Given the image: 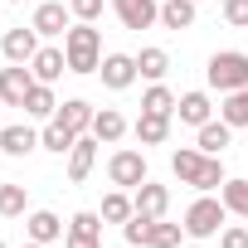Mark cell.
<instances>
[{
	"label": "cell",
	"instance_id": "6da1fadb",
	"mask_svg": "<svg viewBox=\"0 0 248 248\" xmlns=\"http://www.w3.org/2000/svg\"><path fill=\"white\" fill-rule=\"evenodd\" d=\"M170 170L180 185H195V190H219L229 175H224V161L219 156H204V151H170Z\"/></svg>",
	"mask_w": 248,
	"mask_h": 248
},
{
	"label": "cell",
	"instance_id": "7a4b0ae2",
	"mask_svg": "<svg viewBox=\"0 0 248 248\" xmlns=\"http://www.w3.org/2000/svg\"><path fill=\"white\" fill-rule=\"evenodd\" d=\"M63 54H68V73H97L102 68V34L88 20H78L63 34Z\"/></svg>",
	"mask_w": 248,
	"mask_h": 248
},
{
	"label": "cell",
	"instance_id": "3957f363",
	"mask_svg": "<svg viewBox=\"0 0 248 248\" xmlns=\"http://www.w3.org/2000/svg\"><path fill=\"white\" fill-rule=\"evenodd\" d=\"M180 233H185V224L141 219V214H132L127 224H122V238H127L132 248H180Z\"/></svg>",
	"mask_w": 248,
	"mask_h": 248
},
{
	"label": "cell",
	"instance_id": "277c9868",
	"mask_svg": "<svg viewBox=\"0 0 248 248\" xmlns=\"http://www.w3.org/2000/svg\"><path fill=\"white\" fill-rule=\"evenodd\" d=\"M209 88H219V93H238V88H248V54L243 49H224V54H214L209 59Z\"/></svg>",
	"mask_w": 248,
	"mask_h": 248
},
{
	"label": "cell",
	"instance_id": "5b68a950",
	"mask_svg": "<svg viewBox=\"0 0 248 248\" xmlns=\"http://www.w3.org/2000/svg\"><path fill=\"white\" fill-rule=\"evenodd\" d=\"M224 219H229L224 200H209V195H200V200L185 209V233H190V238H214V233L224 229Z\"/></svg>",
	"mask_w": 248,
	"mask_h": 248
},
{
	"label": "cell",
	"instance_id": "8992f818",
	"mask_svg": "<svg viewBox=\"0 0 248 248\" xmlns=\"http://www.w3.org/2000/svg\"><path fill=\"white\" fill-rule=\"evenodd\" d=\"M107 180L122 185V190H137V185L146 180V156H141V151H112V161H107Z\"/></svg>",
	"mask_w": 248,
	"mask_h": 248
},
{
	"label": "cell",
	"instance_id": "52a82bcc",
	"mask_svg": "<svg viewBox=\"0 0 248 248\" xmlns=\"http://www.w3.org/2000/svg\"><path fill=\"white\" fill-rule=\"evenodd\" d=\"M63 248H102V214L83 209L68 219V233H63Z\"/></svg>",
	"mask_w": 248,
	"mask_h": 248
},
{
	"label": "cell",
	"instance_id": "ba28073f",
	"mask_svg": "<svg viewBox=\"0 0 248 248\" xmlns=\"http://www.w3.org/2000/svg\"><path fill=\"white\" fill-rule=\"evenodd\" d=\"M97 73H102V83H107L112 93H122V88H132V83L141 78V73H137V54H107Z\"/></svg>",
	"mask_w": 248,
	"mask_h": 248
},
{
	"label": "cell",
	"instance_id": "9c48e42d",
	"mask_svg": "<svg viewBox=\"0 0 248 248\" xmlns=\"http://www.w3.org/2000/svg\"><path fill=\"white\" fill-rule=\"evenodd\" d=\"M112 10H117V20L127 25V30H151V25L161 20V5H156V0H112Z\"/></svg>",
	"mask_w": 248,
	"mask_h": 248
},
{
	"label": "cell",
	"instance_id": "30bf717a",
	"mask_svg": "<svg viewBox=\"0 0 248 248\" xmlns=\"http://www.w3.org/2000/svg\"><path fill=\"white\" fill-rule=\"evenodd\" d=\"M30 88H34V73L25 63H10L5 73H0V97H5V107H25Z\"/></svg>",
	"mask_w": 248,
	"mask_h": 248
},
{
	"label": "cell",
	"instance_id": "8fae6325",
	"mask_svg": "<svg viewBox=\"0 0 248 248\" xmlns=\"http://www.w3.org/2000/svg\"><path fill=\"white\" fill-rule=\"evenodd\" d=\"M0 49H5L10 63H30V59L39 54V30H34V25H20V30H10L5 39H0Z\"/></svg>",
	"mask_w": 248,
	"mask_h": 248
},
{
	"label": "cell",
	"instance_id": "7c38bea8",
	"mask_svg": "<svg viewBox=\"0 0 248 248\" xmlns=\"http://www.w3.org/2000/svg\"><path fill=\"white\" fill-rule=\"evenodd\" d=\"M132 204H137V214H141V219H166V209H170V190H166V185L141 180V185H137V195H132Z\"/></svg>",
	"mask_w": 248,
	"mask_h": 248
},
{
	"label": "cell",
	"instance_id": "4fadbf2b",
	"mask_svg": "<svg viewBox=\"0 0 248 248\" xmlns=\"http://www.w3.org/2000/svg\"><path fill=\"white\" fill-rule=\"evenodd\" d=\"M68 20H73V10L68 5H59V0H39V10H34V30L39 34H68Z\"/></svg>",
	"mask_w": 248,
	"mask_h": 248
},
{
	"label": "cell",
	"instance_id": "5bb4252c",
	"mask_svg": "<svg viewBox=\"0 0 248 248\" xmlns=\"http://www.w3.org/2000/svg\"><path fill=\"white\" fill-rule=\"evenodd\" d=\"M93 161H97V137H78L73 151H68V180L83 185V180L93 175Z\"/></svg>",
	"mask_w": 248,
	"mask_h": 248
},
{
	"label": "cell",
	"instance_id": "9a60e30c",
	"mask_svg": "<svg viewBox=\"0 0 248 248\" xmlns=\"http://www.w3.org/2000/svg\"><path fill=\"white\" fill-rule=\"evenodd\" d=\"M30 73H34V83H54V78L68 73V54H63V49H39V54L30 59Z\"/></svg>",
	"mask_w": 248,
	"mask_h": 248
},
{
	"label": "cell",
	"instance_id": "2e32d148",
	"mask_svg": "<svg viewBox=\"0 0 248 248\" xmlns=\"http://www.w3.org/2000/svg\"><path fill=\"white\" fill-rule=\"evenodd\" d=\"M25 233H30L34 243H54V238H63L68 229H63V219H59L54 209H34V214L25 219Z\"/></svg>",
	"mask_w": 248,
	"mask_h": 248
},
{
	"label": "cell",
	"instance_id": "e0dca14e",
	"mask_svg": "<svg viewBox=\"0 0 248 248\" xmlns=\"http://www.w3.org/2000/svg\"><path fill=\"white\" fill-rule=\"evenodd\" d=\"M54 117L63 122L73 137H83V132H93V117H97V112H93L83 97H68V102H59V112H54Z\"/></svg>",
	"mask_w": 248,
	"mask_h": 248
},
{
	"label": "cell",
	"instance_id": "ac0fdd59",
	"mask_svg": "<svg viewBox=\"0 0 248 248\" xmlns=\"http://www.w3.org/2000/svg\"><path fill=\"white\" fill-rule=\"evenodd\" d=\"M175 117L185 122V127H195V132H200L204 122L214 117V107H209V97H204V93H185V97L175 102Z\"/></svg>",
	"mask_w": 248,
	"mask_h": 248
},
{
	"label": "cell",
	"instance_id": "d6986e66",
	"mask_svg": "<svg viewBox=\"0 0 248 248\" xmlns=\"http://www.w3.org/2000/svg\"><path fill=\"white\" fill-rule=\"evenodd\" d=\"M229 141H233V127H229L224 117H219V122L209 117L204 127H200V151H204V156H224V146H229Z\"/></svg>",
	"mask_w": 248,
	"mask_h": 248
},
{
	"label": "cell",
	"instance_id": "ffe728a7",
	"mask_svg": "<svg viewBox=\"0 0 248 248\" xmlns=\"http://www.w3.org/2000/svg\"><path fill=\"white\" fill-rule=\"evenodd\" d=\"M39 146V132L34 127H25V122H20V127H5V132H0V151H5V156H30Z\"/></svg>",
	"mask_w": 248,
	"mask_h": 248
},
{
	"label": "cell",
	"instance_id": "44dd1931",
	"mask_svg": "<svg viewBox=\"0 0 248 248\" xmlns=\"http://www.w3.org/2000/svg\"><path fill=\"white\" fill-rule=\"evenodd\" d=\"M93 137H97V141H107V146H112V141H122V137H127V117H122L117 107H102V112L93 117Z\"/></svg>",
	"mask_w": 248,
	"mask_h": 248
},
{
	"label": "cell",
	"instance_id": "7402d4cb",
	"mask_svg": "<svg viewBox=\"0 0 248 248\" xmlns=\"http://www.w3.org/2000/svg\"><path fill=\"white\" fill-rule=\"evenodd\" d=\"M170 137V117H161V112H141L137 117V141L141 146H161Z\"/></svg>",
	"mask_w": 248,
	"mask_h": 248
},
{
	"label": "cell",
	"instance_id": "603a6c76",
	"mask_svg": "<svg viewBox=\"0 0 248 248\" xmlns=\"http://www.w3.org/2000/svg\"><path fill=\"white\" fill-rule=\"evenodd\" d=\"M195 15H200L195 0H161V25H166V30H190Z\"/></svg>",
	"mask_w": 248,
	"mask_h": 248
},
{
	"label": "cell",
	"instance_id": "cb8c5ba5",
	"mask_svg": "<svg viewBox=\"0 0 248 248\" xmlns=\"http://www.w3.org/2000/svg\"><path fill=\"white\" fill-rule=\"evenodd\" d=\"M73 141H78V137H73V132L63 127L59 117H49V127L39 132V146H44V151H54V156H63V151H73Z\"/></svg>",
	"mask_w": 248,
	"mask_h": 248
},
{
	"label": "cell",
	"instance_id": "d4e9b609",
	"mask_svg": "<svg viewBox=\"0 0 248 248\" xmlns=\"http://www.w3.org/2000/svg\"><path fill=\"white\" fill-rule=\"evenodd\" d=\"M137 73L151 78V83H161V78L170 73V54H166V49H141V54H137Z\"/></svg>",
	"mask_w": 248,
	"mask_h": 248
},
{
	"label": "cell",
	"instance_id": "484cf974",
	"mask_svg": "<svg viewBox=\"0 0 248 248\" xmlns=\"http://www.w3.org/2000/svg\"><path fill=\"white\" fill-rule=\"evenodd\" d=\"M25 112H30V117H54V112H59L54 83H34V88H30V97H25Z\"/></svg>",
	"mask_w": 248,
	"mask_h": 248
},
{
	"label": "cell",
	"instance_id": "4316f807",
	"mask_svg": "<svg viewBox=\"0 0 248 248\" xmlns=\"http://www.w3.org/2000/svg\"><path fill=\"white\" fill-rule=\"evenodd\" d=\"M219 200H224L229 214L248 219V180H224V185H219Z\"/></svg>",
	"mask_w": 248,
	"mask_h": 248
},
{
	"label": "cell",
	"instance_id": "83f0119b",
	"mask_svg": "<svg viewBox=\"0 0 248 248\" xmlns=\"http://www.w3.org/2000/svg\"><path fill=\"white\" fill-rule=\"evenodd\" d=\"M219 117L229 122V127H248V88H238V93H224V107H219Z\"/></svg>",
	"mask_w": 248,
	"mask_h": 248
},
{
	"label": "cell",
	"instance_id": "f1b7e54d",
	"mask_svg": "<svg viewBox=\"0 0 248 248\" xmlns=\"http://www.w3.org/2000/svg\"><path fill=\"white\" fill-rule=\"evenodd\" d=\"M141 112H161V117H175V97H170V88L151 83V88L141 93Z\"/></svg>",
	"mask_w": 248,
	"mask_h": 248
},
{
	"label": "cell",
	"instance_id": "f546056e",
	"mask_svg": "<svg viewBox=\"0 0 248 248\" xmlns=\"http://www.w3.org/2000/svg\"><path fill=\"white\" fill-rule=\"evenodd\" d=\"M132 214H137V204H132L127 195H122V190H112V195L102 200V219H107V224H127Z\"/></svg>",
	"mask_w": 248,
	"mask_h": 248
},
{
	"label": "cell",
	"instance_id": "4dcf8cb0",
	"mask_svg": "<svg viewBox=\"0 0 248 248\" xmlns=\"http://www.w3.org/2000/svg\"><path fill=\"white\" fill-rule=\"evenodd\" d=\"M25 204H30V195H25V185H0V214H5V219H15V214H25Z\"/></svg>",
	"mask_w": 248,
	"mask_h": 248
},
{
	"label": "cell",
	"instance_id": "1f68e13d",
	"mask_svg": "<svg viewBox=\"0 0 248 248\" xmlns=\"http://www.w3.org/2000/svg\"><path fill=\"white\" fill-rule=\"evenodd\" d=\"M219 248H248V229L243 224H224L219 229Z\"/></svg>",
	"mask_w": 248,
	"mask_h": 248
},
{
	"label": "cell",
	"instance_id": "d6a6232c",
	"mask_svg": "<svg viewBox=\"0 0 248 248\" xmlns=\"http://www.w3.org/2000/svg\"><path fill=\"white\" fill-rule=\"evenodd\" d=\"M224 20L233 30H248V0H224Z\"/></svg>",
	"mask_w": 248,
	"mask_h": 248
},
{
	"label": "cell",
	"instance_id": "836d02e7",
	"mask_svg": "<svg viewBox=\"0 0 248 248\" xmlns=\"http://www.w3.org/2000/svg\"><path fill=\"white\" fill-rule=\"evenodd\" d=\"M68 10H73V20H88L93 25L102 15V0H68Z\"/></svg>",
	"mask_w": 248,
	"mask_h": 248
},
{
	"label": "cell",
	"instance_id": "e575fe53",
	"mask_svg": "<svg viewBox=\"0 0 248 248\" xmlns=\"http://www.w3.org/2000/svg\"><path fill=\"white\" fill-rule=\"evenodd\" d=\"M20 248H49V243H34V238H30V243H20Z\"/></svg>",
	"mask_w": 248,
	"mask_h": 248
},
{
	"label": "cell",
	"instance_id": "d590c367",
	"mask_svg": "<svg viewBox=\"0 0 248 248\" xmlns=\"http://www.w3.org/2000/svg\"><path fill=\"white\" fill-rule=\"evenodd\" d=\"M185 248H200V243H185Z\"/></svg>",
	"mask_w": 248,
	"mask_h": 248
},
{
	"label": "cell",
	"instance_id": "8d00e7d4",
	"mask_svg": "<svg viewBox=\"0 0 248 248\" xmlns=\"http://www.w3.org/2000/svg\"><path fill=\"white\" fill-rule=\"evenodd\" d=\"M0 107H5V97H0Z\"/></svg>",
	"mask_w": 248,
	"mask_h": 248
},
{
	"label": "cell",
	"instance_id": "74e56055",
	"mask_svg": "<svg viewBox=\"0 0 248 248\" xmlns=\"http://www.w3.org/2000/svg\"><path fill=\"white\" fill-rule=\"evenodd\" d=\"M0 248H5V243H0Z\"/></svg>",
	"mask_w": 248,
	"mask_h": 248
},
{
	"label": "cell",
	"instance_id": "f35d334b",
	"mask_svg": "<svg viewBox=\"0 0 248 248\" xmlns=\"http://www.w3.org/2000/svg\"><path fill=\"white\" fill-rule=\"evenodd\" d=\"M195 5H200V0H195Z\"/></svg>",
	"mask_w": 248,
	"mask_h": 248
}]
</instances>
